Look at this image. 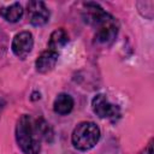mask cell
<instances>
[{
	"mask_svg": "<svg viewBox=\"0 0 154 154\" xmlns=\"http://www.w3.org/2000/svg\"><path fill=\"white\" fill-rule=\"evenodd\" d=\"M16 140L24 154H38L41 150V137L37 132L35 120L29 114H23L17 122Z\"/></svg>",
	"mask_w": 154,
	"mask_h": 154,
	"instance_id": "6da1fadb",
	"label": "cell"
},
{
	"mask_svg": "<svg viewBox=\"0 0 154 154\" xmlns=\"http://www.w3.org/2000/svg\"><path fill=\"white\" fill-rule=\"evenodd\" d=\"M101 136L100 128L93 122L79 123L72 132V144L76 149L85 152L94 148Z\"/></svg>",
	"mask_w": 154,
	"mask_h": 154,
	"instance_id": "7a4b0ae2",
	"label": "cell"
},
{
	"mask_svg": "<svg viewBox=\"0 0 154 154\" xmlns=\"http://www.w3.org/2000/svg\"><path fill=\"white\" fill-rule=\"evenodd\" d=\"M91 108L99 118L113 119L119 116V107L111 103L105 94H96L91 100Z\"/></svg>",
	"mask_w": 154,
	"mask_h": 154,
	"instance_id": "3957f363",
	"label": "cell"
},
{
	"mask_svg": "<svg viewBox=\"0 0 154 154\" xmlns=\"http://www.w3.org/2000/svg\"><path fill=\"white\" fill-rule=\"evenodd\" d=\"M12 52L16 57L24 60L32 51L34 37L30 31H22L13 37L12 41Z\"/></svg>",
	"mask_w": 154,
	"mask_h": 154,
	"instance_id": "277c9868",
	"label": "cell"
},
{
	"mask_svg": "<svg viewBox=\"0 0 154 154\" xmlns=\"http://www.w3.org/2000/svg\"><path fill=\"white\" fill-rule=\"evenodd\" d=\"M26 11L29 22L34 26H42L49 20V10L43 1H29Z\"/></svg>",
	"mask_w": 154,
	"mask_h": 154,
	"instance_id": "5b68a950",
	"label": "cell"
},
{
	"mask_svg": "<svg viewBox=\"0 0 154 154\" xmlns=\"http://www.w3.org/2000/svg\"><path fill=\"white\" fill-rule=\"evenodd\" d=\"M59 58V53L57 51H52V49H46L45 52H42L38 58L35 61V67L36 71L40 73H48L51 72Z\"/></svg>",
	"mask_w": 154,
	"mask_h": 154,
	"instance_id": "8992f818",
	"label": "cell"
},
{
	"mask_svg": "<svg viewBox=\"0 0 154 154\" xmlns=\"http://www.w3.org/2000/svg\"><path fill=\"white\" fill-rule=\"evenodd\" d=\"M118 34V24L114 18L105 23L102 26L97 28L95 34V40L99 43H111Z\"/></svg>",
	"mask_w": 154,
	"mask_h": 154,
	"instance_id": "52a82bcc",
	"label": "cell"
},
{
	"mask_svg": "<svg viewBox=\"0 0 154 154\" xmlns=\"http://www.w3.org/2000/svg\"><path fill=\"white\" fill-rule=\"evenodd\" d=\"M73 105H75V101H73L72 96L70 94L61 93L55 97V100L53 102V111L57 114L65 116L72 111Z\"/></svg>",
	"mask_w": 154,
	"mask_h": 154,
	"instance_id": "ba28073f",
	"label": "cell"
},
{
	"mask_svg": "<svg viewBox=\"0 0 154 154\" xmlns=\"http://www.w3.org/2000/svg\"><path fill=\"white\" fill-rule=\"evenodd\" d=\"M24 14L23 6L19 2H13L8 6L0 7V17H2L6 22L16 23L18 22Z\"/></svg>",
	"mask_w": 154,
	"mask_h": 154,
	"instance_id": "9c48e42d",
	"label": "cell"
},
{
	"mask_svg": "<svg viewBox=\"0 0 154 154\" xmlns=\"http://www.w3.org/2000/svg\"><path fill=\"white\" fill-rule=\"evenodd\" d=\"M67 42H69L67 32H66L63 28H60V29L54 30V31L51 34L49 41H48V47H49V49L58 52V49L64 48Z\"/></svg>",
	"mask_w": 154,
	"mask_h": 154,
	"instance_id": "30bf717a",
	"label": "cell"
},
{
	"mask_svg": "<svg viewBox=\"0 0 154 154\" xmlns=\"http://www.w3.org/2000/svg\"><path fill=\"white\" fill-rule=\"evenodd\" d=\"M35 124H36V129H37V132H38L41 140L51 141L53 137V131H52L49 124L45 119H37V120H35Z\"/></svg>",
	"mask_w": 154,
	"mask_h": 154,
	"instance_id": "8fae6325",
	"label": "cell"
},
{
	"mask_svg": "<svg viewBox=\"0 0 154 154\" xmlns=\"http://www.w3.org/2000/svg\"><path fill=\"white\" fill-rule=\"evenodd\" d=\"M144 154H153V141H150L147 146V148H144Z\"/></svg>",
	"mask_w": 154,
	"mask_h": 154,
	"instance_id": "7c38bea8",
	"label": "cell"
}]
</instances>
